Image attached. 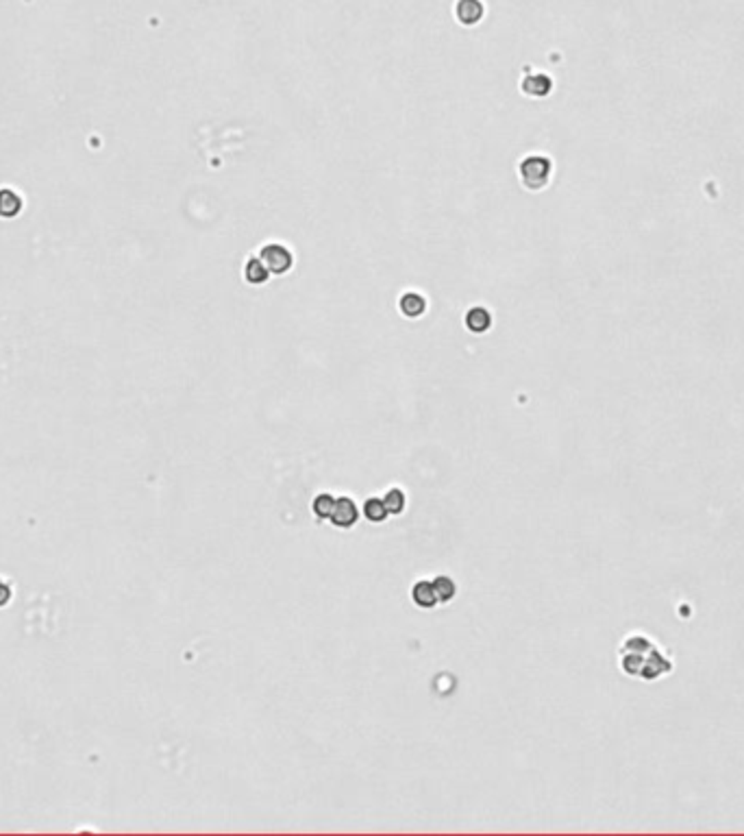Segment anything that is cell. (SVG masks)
Instances as JSON below:
<instances>
[{
    "label": "cell",
    "instance_id": "4",
    "mask_svg": "<svg viewBox=\"0 0 744 836\" xmlns=\"http://www.w3.org/2000/svg\"><path fill=\"white\" fill-rule=\"evenodd\" d=\"M455 14L461 24L472 27V24H477L483 18V5H481V0H459L455 7Z\"/></svg>",
    "mask_w": 744,
    "mask_h": 836
},
{
    "label": "cell",
    "instance_id": "13",
    "mask_svg": "<svg viewBox=\"0 0 744 836\" xmlns=\"http://www.w3.org/2000/svg\"><path fill=\"white\" fill-rule=\"evenodd\" d=\"M333 508H336V497L329 495V492H323V495H318V497L314 499V503H312V510H314V514L320 518V521H325V518H331Z\"/></svg>",
    "mask_w": 744,
    "mask_h": 836
},
{
    "label": "cell",
    "instance_id": "5",
    "mask_svg": "<svg viewBox=\"0 0 744 836\" xmlns=\"http://www.w3.org/2000/svg\"><path fill=\"white\" fill-rule=\"evenodd\" d=\"M412 599L418 607H422V610H431V607L438 603V594H435L431 581L420 579L412 588Z\"/></svg>",
    "mask_w": 744,
    "mask_h": 836
},
{
    "label": "cell",
    "instance_id": "8",
    "mask_svg": "<svg viewBox=\"0 0 744 836\" xmlns=\"http://www.w3.org/2000/svg\"><path fill=\"white\" fill-rule=\"evenodd\" d=\"M492 325V316L485 307H470L466 314V327L472 334H485Z\"/></svg>",
    "mask_w": 744,
    "mask_h": 836
},
{
    "label": "cell",
    "instance_id": "7",
    "mask_svg": "<svg viewBox=\"0 0 744 836\" xmlns=\"http://www.w3.org/2000/svg\"><path fill=\"white\" fill-rule=\"evenodd\" d=\"M550 90H553V81H550V77H546V74H529V77L522 81V92L529 96H535V98L550 94Z\"/></svg>",
    "mask_w": 744,
    "mask_h": 836
},
{
    "label": "cell",
    "instance_id": "9",
    "mask_svg": "<svg viewBox=\"0 0 744 836\" xmlns=\"http://www.w3.org/2000/svg\"><path fill=\"white\" fill-rule=\"evenodd\" d=\"M431 584H433L435 594H438V603L451 601L455 594H457V584H455V581L448 577V575H438V577L431 581Z\"/></svg>",
    "mask_w": 744,
    "mask_h": 836
},
{
    "label": "cell",
    "instance_id": "10",
    "mask_svg": "<svg viewBox=\"0 0 744 836\" xmlns=\"http://www.w3.org/2000/svg\"><path fill=\"white\" fill-rule=\"evenodd\" d=\"M364 516L370 523H383L390 516V512L386 508V503H383V499L372 497V499H366V503H364Z\"/></svg>",
    "mask_w": 744,
    "mask_h": 836
},
{
    "label": "cell",
    "instance_id": "3",
    "mask_svg": "<svg viewBox=\"0 0 744 836\" xmlns=\"http://www.w3.org/2000/svg\"><path fill=\"white\" fill-rule=\"evenodd\" d=\"M359 518V510L351 497H338L336 499V508H333V514L329 521L340 527V529H349L357 523Z\"/></svg>",
    "mask_w": 744,
    "mask_h": 836
},
{
    "label": "cell",
    "instance_id": "2",
    "mask_svg": "<svg viewBox=\"0 0 744 836\" xmlns=\"http://www.w3.org/2000/svg\"><path fill=\"white\" fill-rule=\"evenodd\" d=\"M259 259L264 262L266 268L275 275H286L294 264L292 253L281 244H266L259 253Z\"/></svg>",
    "mask_w": 744,
    "mask_h": 836
},
{
    "label": "cell",
    "instance_id": "11",
    "mask_svg": "<svg viewBox=\"0 0 744 836\" xmlns=\"http://www.w3.org/2000/svg\"><path fill=\"white\" fill-rule=\"evenodd\" d=\"M268 272H270V270L266 268L261 259H248L246 266H244V277H246V281L253 283V286L266 283L268 281Z\"/></svg>",
    "mask_w": 744,
    "mask_h": 836
},
{
    "label": "cell",
    "instance_id": "1",
    "mask_svg": "<svg viewBox=\"0 0 744 836\" xmlns=\"http://www.w3.org/2000/svg\"><path fill=\"white\" fill-rule=\"evenodd\" d=\"M520 179H522V185L527 189H533V192L546 187V183L550 179V161L542 155H531L527 159H522Z\"/></svg>",
    "mask_w": 744,
    "mask_h": 836
},
{
    "label": "cell",
    "instance_id": "12",
    "mask_svg": "<svg viewBox=\"0 0 744 836\" xmlns=\"http://www.w3.org/2000/svg\"><path fill=\"white\" fill-rule=\"evenodd\" d=\"M383 503H386V508H388L390 514L399 516V514H403V510H405L407 497H405V492H403L401 488H390V490L386 492V497H383Z\"/></svg>",
    "mask_w": 744,
    "mask_h": 836
},
{
    "label": "cell",
    "instance_id": "15",
    "mask_svg": "<svg viewBox=\"0 0 744 836\" xmlns=\"http://www.w3.org/2000/svg\"><path fill=\"white\" fill-rule=\"evenodd\" d=\"M9 599H11V588H9L7 584H3V581H0V607H3Z\"/></svg>",
    "mask_w": 744,
    "mask_h": 836
},
{
    "label": "cell",
    "instance_id": "6",
    "mask_svg": "<svg viewBox=\"0 0 744 836\" xmlns=\"http://www.w3.org/2000/svg\"><path fill=\"white\" fill-rule=\"evenodd\" d=\"M399 307H401V314L407 316V318H420L427 310V301L418 292H405L399 301Z\"/></svg>",
    "mask_w": 744,
    "mask_h": 836
},
{
    "label": "cell",
    "instance_id": "14",
    "mask_svg": "<svg viewBox=\"0 0 744 836\" xmlns=\"http://www.w3.org/2000/svg\"><path fill=\"white\" fill-rule=\"evenodd\" d=\"M18 211H20V198L16 196V192L3 189V192H0V213H3V216H14Z\"/></svg>",
    "mask_w": 744,
    "mask_h": 836
}]
</instances>
